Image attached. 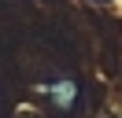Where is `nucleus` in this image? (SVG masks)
Here are the masks:
<instances>
[{
    "label": "nucleus",
    "mask_w": 122,
    "mask_h": 118,
    "mask_svg": "<svg viewBox=\"0 0 122 118\" xmlns=\"http://www.w3.org/2000/svg\"><path fill=\"white\" fill-rule=\"evenodd\" d=\"M45 92L52 96L56 103H59V107H70V100H74V81H52V85H45Z\"/></svg>",
    "instance_id": "f257e3e1"
}]
</instances>
